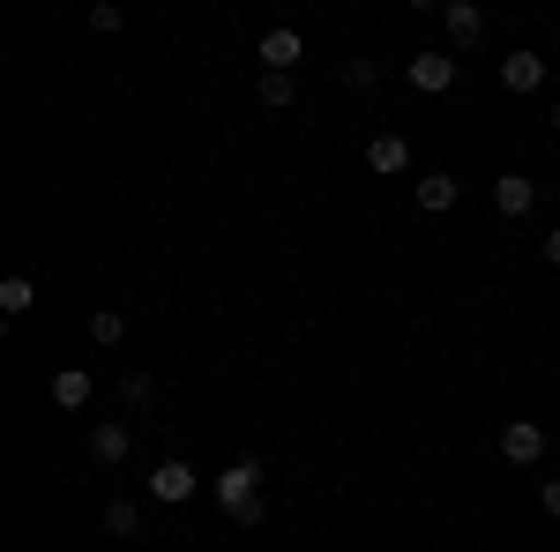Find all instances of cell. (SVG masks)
<instances>
[{
    "label": "cell",
    "instance_id": "obj_3",
    "mask_svg": "<svg viewBox=\"0 0 560 552\" xmlns=\"http://www.w3.org/2000/svg\"><path fill=\"white\" fill-rule=\"evenodd\" d=\"M195 485H202V470H195V463H179V456H165V463L150 470V501H165V508L195 501Z\"/></svg>",
    "mask_w": 560,
    "mask_h": 552
},
{
    "label": "cell",
    "instance_id": "obj_23",
    "mask_svg": "<svg viewBox=\"0 0 560 552\" xmlns=\"http://www.w3.org/2000/svg\"><path fill=\"white\" fill-rule=\"evenodd\" d=\"M553 45H560V31H553Z\"/></svg>",
    "mask_w": 560,
    "mask_h": 552
},
{
    "label": "cell",
    "instance_id": "obj_2",
    "mask_svg": "<svg viewBox=\"0 0 560 552\" xmlns=\"http://www.w3.org/2000/svg\"><path fill=\"white\" fill-rule=\"evenodd\" d=\"M255 60H261V75H292V68L306 60V38L292 31V23H277V31H261Z\"/></svg>",
    "mask_w": 560,
    "mask_h": 552
},
{
    "label": "cell",
    "instance_id": "obj_7",
    "mask_svg": "<svg viewBox=\"0 0 560 552\" xmlns=\"http://www.w3.org/2000/svg\"><path fill=\"white\" fill-rule=\"evenodd\" d=\"M530 202H538V187H530L523 172H501V179H493V210L501 216H530Z\"/></svg>",
    "mask_w": 560,
    "mask_h": 552
},
{
    "label": "cell",
    "instance_id": "obj_13",
    "mask_svg": "<svg viewBox=\"0 0 560 552\" xmlns=\"http://www.w3.org/2000/svg\"><path fill=\"white\" fill-rule=\"evenodd\" d=\"M419 210H456V172H427V179H419Z\"/></svg>",
    "mask_w": 560,
    "mask_h": 552
},
{
    "label": "cell",
    "instance_id": "obj_18",
    "mask_svg": "<svg viewBox=\"0 0 560 552\" xmlns=\"http://www.w3.org/2000/svg\"><path fill=\"white\" fill-rule=\"evenodd\" d=\"M345 83H351V90H374V83H382V68H374V60H351Z\"/></svg>",
    "mask_w": 560,
    "mask_h": 552
},
{
    "label": "cell",
    "instance_id": "obj_9",
    "mask_svg": "<svg viewBox=\"0 0 560 552\" xmlns=\"http://www.w3.org/2000/svg\"><path fill=\"white\" fill-rule=\"evenodd\" d=\"M366 165L382 172V179H396V172L411 165V142H404V134H374V142H366Z\"/></svg>",
    "mask_w": 560,
    "mask_h": 552
},
{
    "label": "cell",
    "instance_id": "obj_8",
    "mask_svg": "<svg viewBox=\"0 0 560 552\" xmlns=\"http://www.w3.org/2000/svg\"><path fill=\"white\" fill-rule=\"evenodd\" d=\"M128 448H135V441H128V425H120V419L90 425V456H97L105 470H113V463H128Z\"/></svg>",
    "mask_w": 560,
    "mask_h": 552
},
{
    "label": "cell",
    "instance_id": "obj_11",
    "mask_svg": "<svg viewBox=\"0 0 560 552\" xmlns=\"http://www.w3.org/2000/svg\"><path fill=\"white\" fill-rule=\"evenodd\" d=\"M52 403H60V411H83L90 403V374L83 366H60V374H52Z\"/></svg>",
    "mask_w": 560,
    "mask_h": 552
},
{
    "label": "cell",
    "instance_id": "obj_17",
    "mask_svg": "<svg viewBox=\"0 0 560 552\" xmlns=\"http://www.w3.org/2000/svg\"><path fill=\"white\" fill-rule=\"evenodd\" d=\"M120 403H128V411H150V403H158V381H150V374H128V381H120Z\"/></svg>",
    "mask_w": 560,
    "mask_h": 552
},
{
    "label": "cell",
    "instance_id": "obj_4",
    "mask_svg": "<svg viewBox=\"0 0 560 552\" xmlns=\"http://www.w3.org/2000/svg\"><path fill=\"white\" fill-rule=\"evenodd\" d=\"M501 456H509L516 470H530L538 456H546V425H538V419H509V425H501Z\"/></svg>",
    "mask_w": 560,
    "mask_h": 552
},
{
    "label": "cell",
    "instance_id": "obj_19",
    "mask_svg": "<svg viewBox=\"0 0 560 552\" xmlns=\"http://www.w3.org/2000/svg\"><path fill=\"white\" fill-rule=\"evenodd\" d=\"M120 23H128V15H120L113 0H97V8H90V31H120Z\"/></svg>",
    "mask_w": 560,
    "mask_h": 552
},
{
    "label": "cell",
    "instance_id": "obj_1",
    "mask_svg": "<svg viewBox=\"0 0 560 552\" xmlns=\"http://www.w3.org/2000/svg\"><path fill=\"white\" fill-rule=\"evenodd\" d=\"M217 508L232 515L240 530H255V522H261V463H255V456L224 463V478H217Z\"/></svg>",
    "mask_w": 560,
    "mask_h": 552
},
{
    "label": "cell",
    "instance_id": "obj_6",
    "mask_svg": "<svg viewBox=\"0 0 560 552\" xmlns=\"http://www.w3.org/2000/svg\"><path fill=\"white\" fill-rule=\"evenodd\" d=\"M501 90H516V97H530V90H546V60L516 45V52L501 60Z\"/></svg>",
    "mask_w": 560,
    "mask_h": 552
},
{
    "label": "cell",
    "instance_id": "obj_14",
    "mask_svg": "<svg viewBox=\"0 0 560 552\" xmlns=\"http://www.w3.org/2000/svg\"><path fill=\"white\" fill-rule=\"evenodd\" d=\"M38 306V284L31 277H0V314H31Z\"/></svg>",
    "mask_w": 560,
    "mask_h": 552
},
{
    "label": "cell",
    "instance_id": "obj_10",
    "mask_svg": "<svg viewBox=\"0 0 560 552\" xmlns=\"http://www.w3.org/2000/svg\"><path fill=\"white\" fill-rule=\"evenodd\" d=\"M441 23H448V38H456V45H478V31H486V15H478L471 0H448Z\"/></svg>",
    "mask_w": 560,
    "mask_h": 552
},
{
    "label": "cell",
    "instance_id": "obj_20",
    "mask_svg": "<svg viewBox=\"0 0 560 552\" xmlns=\"http://www.w3.org/2000/svg\"><path fill=\"white\" fill-rule=\"evenodd\" d=\"M546 515H560V478H553V485H546Z\"/></svg>",
    "mask_w": 560,
    "mask_h": 552
},
{
    "label": "cell",
    "instance_id": "obj_15",
    "mask_svg": "<svg viewBox=\"0 0 560 552\" xmlns=\"http://www.w3.org/2000/svg\"><path fill=\"white\" fill-rule=\"evenodd\" d=\"M142 530V508L135 501H105V538H135Z\"/></svg>",
    "mask_w": 560,
    "mask_h": 552
},
{
    "label": "cell",
    "instance_id": "obj_16",
    "mask_svg": "<svg viewBox=\"0 0 560 552\" xmlns=\"http://www.w3.org/2000/svg\"><path fill=\"white\" fill-rule=\"evenodd\" d=\"M255 97L269 105V113H292V97H300V90H292V75H261V83H255Z\"/></svg>",
    "mask_w": 560,
    "mask_h": 552
},
{
    "label": "cell",
    "instance_id": "obj_21",
    "mask_svg": "<svg viewBox=\"0 0 560 552\" xmlns=\"http://www.w3.org/2000/svg\"><path fill=\"white\" fill-rule=\"evenodd\" d=\"M546 261H560V224H553V232H546Z\"/></svg>",
    "mask_w": 560,
    "mask_h": 552
},
{
    "label": "cell",
    "instance_id": "obj_12",
    "mask_svg": "<svg viewBox=\"0 0 560 552\" xmlns=\"http://www.w3.org/2000/svg\"><path fill=\"white\" fill-rule=\"evenodd\" d=\"M90 343H97V351L128 343V314H120V306H97V314H90Z\"/></svg>",
    "mask_w": 560,
    "mask_h": 552
},
{
    "label": "cell",
    "instance_id": "obj_22",
    "mask_svg": "<svg viewBox=\"0 0 560 552\" xmlns=\"http://www.w3.org/2000/svg\"><path fill=\"white\" fill-rule=\"evenodd\" d=\"M553 128H560V105H553Z\"/></svg>",
    "mask_w": 560,
    "mask_h": 552
},
{
    "label": "cell",
    "instance_id": "obj_5",
    "mask_svg": "<svg viewBox=\"0 0 560 552\" xmlns=\"http://www.w3.org/2000/svg\"><path fill=\"white\" fill-rule=\"evenodd\" d=\"M404 75H411V90L441 97V90L456 83V60H448V52H411V60H404Z\"/></svg>",
    "mask_w": 560,
    "mask_h": 552
}]
</instances>
